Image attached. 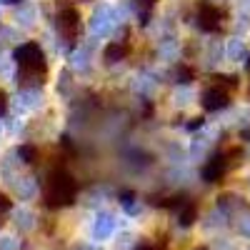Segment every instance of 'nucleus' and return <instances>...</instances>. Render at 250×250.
<instances>
[{"mask_svg":"<svg viewBox=\"0 0 250 250\" xmlns=\"http://www.w3.org/2000/svg\"><path fill=\"white\" fill-rule=\"evenodd\" d=\"M75 193H78V183L65 170H55L45 180L43 198H45L48 208H65L75 200Z\"/></svg>","mask_w":250,"mask_h":250,"instance_id":"f257e3e1","label":"nucleus"},{"mask_svg":"<svg viewBox=\"0 0 250 250\" xmlns=\"http://www.w3.org/2000/svg\"><path fill=\"white\" fill-rule=\"evenodd\" d=\"M140 250H158V248H153V245H143Z\"/></svg>","mask_w":250,"mask_h":250,"instance_id":"1a4fd4ad","label":"nucleus"},{"mask_svg":"<svg viewBox=\"0 0 250 250\" xmlns=\"http://www.w3.org/2000/svg\"><path fill=\"white\" fill-rule=\"evenodd\" d=\"M58 28L60 33L65 35L68 43H75V38L80 33V20H78V13L73 8H65V10H60L58 13Z\"/></svg>","mask_w":250,"mask_h":250,"instance_id":"7ed1b4c3","label":"nucleus"},{"mask_svg":"<svg viewBox=\"0 0 250 250\" xmlns=\"http://www.w3.org/2000/svg\"><path fill=\"white\" fill-rule=\"evenodd\" d=\"M8 210H10V198L5 193H0V218H3Z\"/></svg>","mask_w":250,"mask_h":250,"instance_id":"6e6552de","label":"nucleus"},{"mask_svg":"<svg viewBox=\"0 0 250 250\" xmlns=\"http://www.w3.org/2000/svg\"><path fill=\"white\" fill-rule=\"evenodd\" d=\"M15 58H18L20 78H23V83H43L40 78L45 75V55H43V50H40L35 43L23 45L15 53Z\"/></svg>","mask_w":250,"mask_h":250,"instance_id":"f03ea898","label":"nucleus"},{"mask_svg":"<svg viewBox=\"0 0 250 250\" xmlns=\"http://www.w3.org/2000/svg\"><path fill=\"white\" fill-rule=\"evenodd\" d=\"M198 23H200L203 30H218L220 23H223L220 8H215V5H210V3H203V5L198 8Z\"/></svg>","mask_w":250,"mask_h":250,"instance_id":"20e7f679","label":"nucleus"},{"mask_svg":"<svg viewBox=\"0 0 250 250\" xmlns=\"http://www.w3.org/2000/svg\"><path fill=\"white\" fill-rule=\"evenodd\" d=\"M225 170H228V155L220 153V155H215V158L203 168V178H205L208 183H218V180L225 175Z\"/></svg>","mask_w":250,"mask_h":250,"instance_id":"423d86ee","label":"nucleus"},{"mask_svg":"<svg viewBox=\"0 0 250 250\" xmlns=\"http://www.w3.org/2000/svg\"><path fill=\"white\" fill-rule=\"evenodd\" d=\"M123 55H125V48H123L120 43H113V45H110V48L105 50V58H108L110 62H113L115 58H123Z\"/></svg>","mask_w":250,"mask_h":250,"instance_id":"0eeeda50","label":"nucleus"},{"mask_svg":"<svg viewBox=\"0 0 250 250\" xmlns=\"http://www.w3.org/2000/svg\"><path fill=\"white\" fill-rule=\"evenodd\" d=\"M228 103H230V95H228L225 88H220V83H218V85H213V88H208V90L203 93V105H205V110H220V108L228 105Z\"/></svg>","mask_w":250,"mask_h":250,"instance_id":"39448f33","label":"nucleus"}]
</instances>
